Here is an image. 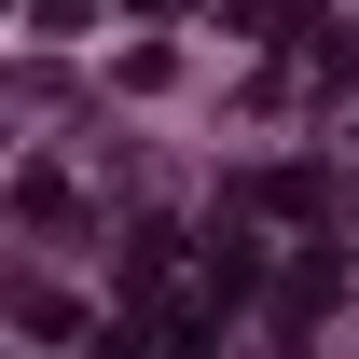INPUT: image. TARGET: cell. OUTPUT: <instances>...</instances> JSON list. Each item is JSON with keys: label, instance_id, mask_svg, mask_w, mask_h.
<instances>
[{"label": "cell", "instance_id": "6da1fadb", "mask_svg": "<svg viewBox=\"0 0 359 359\" xmlns=\"http://www.w3.org/2000/svg\"><path fill=\"white\" fill-rule=\"evenodd\" d=\"M304 83H318V97H346V83H359V42H346V28H318V42H304Z\"/></svg>", "mask_w": 359, "mask_h": 359}]
</instances>
